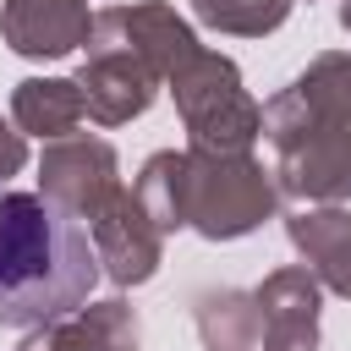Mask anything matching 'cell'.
<instances>
[{
	"label": "cell",
	"mask_w": 351,
	"mask_h": 351,
	"mask_svg": "<svg viewBox=\"0 0 351 351\" xmlns=\"http://www.w3.org/2000/svg\"><path fill=\"white\" fill-rule=\"evenodd\" d=\"M99 274L82 219L44 192H0V329H33L82 307Z\"/></svg>",
	"instance_id": "cell-1"
},
{
	"label": "cell",
	"mask_w": 351,
	"mask_h": 351,
	"mask_svg": "<svg viewBox=\"0 0 351 351\" xmlns=\"http://www.w3.org/2000/svg\"><path fill=\"white\" fill-rule=\"evenodd\" d=\"M280 197L346 203L351 197V55L324 49L263 104Z\"/></svg>",
	"instance_id": "cell-2"
},
{
	"label": "cell",
	"mask_w": 351,
	"mask_h": 351,
	"mask_svg": "<svg viewBox=\"0 0 351 351\" xmlns=\"http://www.w3.org/2000/svg\"><path fill=\"white\" fill-rule=\"evenodd\" d=\"M280 208L274 170L252 154H197L186 148L181 165V230L203 241H236L258 230Z\"/></svg>",
	"instance_id": "cell-3"
},
{
	"label": "cell",
	"mask_w": 351,
	"mask_h": 351,
	"mask_svg": "<svg viewBox=\"0 0 351 351\" xmlns=\"http://www.w3.org/2000/svg\"><path fill=\"white\" fill-rule=\"evenodd\" d=\"M170 93L186 126V148L197 154H252L263 132V104L241 88V71L219 49H192L170 71Z\"/></svg>",
	"instance_id": "cell-4"
},
{
	"label": "cell",
	"mask_w": 351,
	"mask_h": 351,
	"mask_svg": "<svg viewBox=\"0 0 351 351\" xmlns=\"http://www.w3.org/2000/svg\"><path fill=\"white\" fill-rule=\"evenodd\" d=\"M77 88H82L88 121H99V126H126V121L148 115V104H154L159 88H165V71L126 38V27H121L110 11H99L93 27H88V44H82Z\"/></svg>",
	"instance_id": "cell-5"
},
{
	"label": "cell",
	"mask_w": 351,
	"mask_h": 351,
	"mask_svg": "<svg viewBox=\"0 0 351 351\" xmlns=\"http://www.w3.org/2000/svg\"><path fill=\"white\" fill-rule=\"evenodd\" d=\"M38 192L55 208H66L71 219L88 225L121 192V159H115V148L104 137H88V132L55 137L38 154Z\"/></svg>",
	"instance_id": "cell-6"
},
{
	"label": "cell",
	"mask_w": 351,
	"mask_h": 351,
	"mask_svg": "<svg viewBox=\"0 0 351 351\" xmlns=\"http://www.w3.org/2000/svg\"><path fill=\"white\" fill-rule=\"evenodd\" d=\"M88 236H93V252H99V269L126 291V285H148L159 274V258H165V236L159 225L143 214V203L132 197V186H121L93 219H88Z\"/></svg>",
	"instance_id": "cell-7"
},
{
	"label": "cell",
	"mask_w": 351,
	"mask_h": 351,
	"mask_svg": "<svg viewBox=\"0 0 351 351\" xmlns=\"http://www.w3.org/2000/svg\"><path fill=\"white\" fill-rule=\"evenodd\" d=\"M252 302H258V346L263 351H318L324 285L307 274V263H285V269L263 274Z\"/></svg>",
	"instance_id": "cell-8"
},
{
	"label": "cell",
	"mask_w": 351,
	"mask_h": 351,
	"mask_svg": "<svg viewBox=\"0 0 351 351\" xmlns=\"http://www.w3.org/2000/svg\"><path fill=\"white\" fill-rule=\"evenodd\" d=\"M88 0H0V38L27 60H60L88 44Z\"/></svg>",
	"instance_id": "cell-9"
},
{
	"label": "cell",
	"mask_w": 351,
	"mask_h": 351,
	"mask_svg": "<svg viewBox=\"0 0 351 351\" xmlns=\"http://www.w3.org/2000/svg\"><path fill=\"white\" fill-rule=\"evenodd\" d=\"M137 340H143L137 307L110 296V302H82L49 324H33L16 351H137Z\"/></svg>",
	"instance_id": "cell-10"
},
{
	"label": "cell",
	"mask_w": 351,
	"mask_h": 351,
	"mask_svg": "<svg viewBox=\"0 0 351 351\" xmlns=\"http://www.w3.org/2000/svg\"><path fill=\"white\" fill-rule=\"evenodd\" d=\"M285 236L302 252L307 274L324 291L351 302V208H340V203H302L296 214H285Z\"/></svg>",
	"instance_id": "cell-11"
},
{
	"label": "cell",
	"mask_w": 351,
	"mask_h": 351,
	"mask_svg": "<svg viewBox=\"0 0 351 351\" xmlns=\"http://www.w3.org/2000/svg\"><path fill=\"white\" fill-rule=\"evenodd\" d=\"M88 104H82V88L77 77H22L16 93H11V121L22 137H71L82 126Z\"/></svg>",
	"instance_id": "cell-12"
},
{
	"label": "cell",
	"mask_w": 351,
	"mask_h": 351,
	"mask_svg": "<svg viewBox=\"0 0 351 351\" xmlns=\"http://www.w3.org/2000/svg\"><path fill=\"white\" fill-rule=\"evenodd\" d=\"M192 318H197V335H203L208 351H252L258 346V302H252V291H236V285L197 291Z\"/></svg>",
	"instance_id": "cell-13"
},
{
	"label": "cell",
	"mask_w": 351,
	"mask_h": 351,
	"mask_svg": "<svg viewBox=\"0 0 351 351\" xmlns=\"http://www.w3.org/2000/svg\"><path fill=\"white\" fill-rule=\"evenodd\" d=\"M181 165H186V148H159V154L143 159V170L132 181V197L159 225V236L181 230Z\"/></svg>",
	"instance_id": "cell-14"
},
{
	"label": "cell",
	"mask_w": 351,
	"mask_h": 351,
	"mask_svg": "<svg viewBox=\"0 0 351 351\" xmlns=\"http://www.w3.org/2000/svg\"><path fill=\"white\" fill-rule=\"evenodd\" d=\"M296 0H192V16L214 33H236V38H263L291 16Z\"/></svg>",
	"instance_id": "cell-15"
},
{
	"label": "cell",
	"mask_w": 351,
	"mask_h": 351,
	"mask_svg": "<svg viewBox=\"0 0 351 351\" xmlns=\"http://www.w3.org/2000/svg\"><path fill=\"white\" fill-rule=\"evenodd\" d=\"M22 165H27V137H22V132H11V126L0 121V181H11Z\"/></svg>",
	"instance_id": "cell-16"
},
{
	"label": "cell",
	"mask_w": 351,
	"mask_h": 351,
	"mask_svg": "<svg viewBox=\"0 0 351 351\" xmlns=\"http://www.w3.org/2000/svg\"><path fill=\"white\" fill-rule=\"evenodd\" d=\"M340 27L351 33V0H340Z\"/></svg>",
	"instance_id": "cell-17"
}]
</instances>
